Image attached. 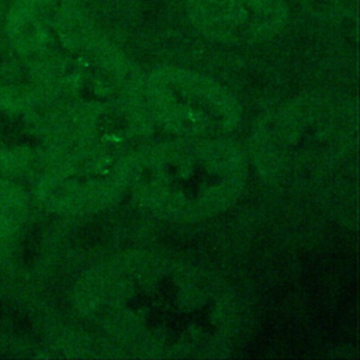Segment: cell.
Returning <instances> with one entry per match:
<instances>
[{
    "label": "cell",
    "mask_w": 360,
    "mask_h": 360,
    "mask_svg": "<svg viewBox=\"0 0 360 360\" xmlns=\"http://www.w3.org/2000/svg\"><path fill=\"white\" fill-rule=\"evenodd\" d=\"M245 177L243 158L226 141L177 136L134 153L128 186L153 214L197 221L232 205Z\"/></svg>",
    "instance_id": "cell-2"
},
{
    "label": "cell",
    "mask_w": 360,
    "mask_h": 360,
    "mask_svg": "<svg viewBox=\"0 0 360 360\" xmlns=\"http://www.w3.org/2000/svg\"><path fill=\"white\" fill-rule=\"evenodd\" d=\"M139 105L146 120L177 136L217 138L238 122L235 97L201 73L163 68L141 79Z\"/></svg>",
    "instance_id": "cell-3"
},
{
    "label": "cell",
    "mask_w": 360,
    "mask_h": 360,
    "mask_svg": "<svg viewBox=\"0 0 360 360\" xmlns=\"http://www.w3.org/2000/svg\"><path fill=\"white\" fill-rule=\"evenodd\" d=\"M187 14L204 37L224 44L269 39L288 20L285 0H187Z\"/></svg>",
    "instance_id": "cell-4"
},
{
    "label": "cell",
    "mask_w": 360,
    "mask_h": 360,
    "mask_svg": "<svg viewBox=\"0 0 360 360\" xmlns=\"http://www.w3.org/2000/svg\"><path fill=\"white\" fill-rule=\"evenodd\" d=\"M87 305L112 339L158 356L214 349L225 339L229 321V304L215 283L146 256L98 267Z\"/></svg>",
    "instance_id": "cell-1"
}]
</instances>
